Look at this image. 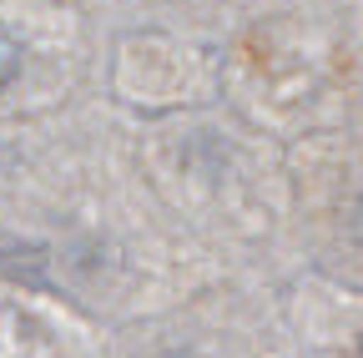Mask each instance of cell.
Wrapping results in <instances>:
<instances>
[{
    "mask_svg": "<svg viewBox=\"0 0 363 358\" xmlns=\"http://www.w3.org/2000/svg\"><path fill=\"white\" fill-rule=\"evenodd\" d=\"M40 267H45V252L40 247H6V252H0V273H6V278L40 283Z\"/></svg>",
    "mask_w": 363,
    "mask_h": 358,
    "instance_id": "1",
    "label": "cell"
},
{
    "mask_svg": "<svg viewBox=\"0 0 363 358\" xmlns=\"http://www.w3.org/2000/svg\"><path fill=\"white\" fill-rule=\"evenodd\" d=\"M16 76H21V46H16L6 30H0V91H6Z\"/></svg>",
    "mask_w": 363,
    "mask_h": 358,
    "instance_id": "2",
    "label": "cell"
}]
</instances>
